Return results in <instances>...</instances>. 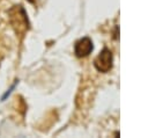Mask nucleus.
<instances>
[{"mask_svg": "<svg viewBox=\"0 0 148 138\" xmlns=\"http://www.w3.org/2000/svg\"><path fill=\"white\" fill-rule=\"evenodd\" d=\"M95 67L101 72H108L112 67V53L109 49H104L95 59Z\"/></svg>", "mask_w": 148, "mask_h": 138, "instance_id": "f257e3e1", "label": "nucleus"}, {"mask_svg": "<svg viewBox=\"0 0 148 138\" xmlns=\"http://www.w3.org/2000/svg\"><path fill=\"white\" fill-rule=\"evenodd\" d=\"M92 42L90 38L84 37L80 41H77L74 45V51L77 57H86L92 51Z\"/></svg>", "mask_w": 148, "mask_h": 138, "instance_id": "f03ea898", "label": "nucleus"}, {"mask_svg": "<svg viewBox=\"0 0 148 138\" xmlns=\"http://www.w3.org/2000/svg\"><path fill=\"white\" fill-rule=\"evenodd\" d=\"M30 2H36V0H29Z\"/></svg>", "mask_w": 148, "mask_h": 138, "instance_id": "7ed1b4c3", "label": "nucleus"}]
</instances>
